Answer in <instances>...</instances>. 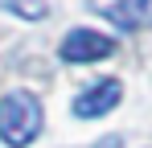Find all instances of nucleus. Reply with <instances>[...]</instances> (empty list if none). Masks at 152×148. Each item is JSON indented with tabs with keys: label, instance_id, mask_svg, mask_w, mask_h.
I'll use <instances>...</instances> for the list:
<instances>
[{
	"label": "nucleus",
	"instance_id": "f257e3e1",
	"mask_svg": "<svg viewBox=\"0 0 152 148\" xmlns=\"http://www.w3.org/2000/svg\"><path fill=\"white\" fill-rule=\"evenodd\" d=\"M41 132V103L29 91H8L0 99V140L8 148H25Z\"/></svg>",
	"mask_w": 152,
	"mask_h": 148
},
{
	"label": "nucleus",
	"instance_id": "f03ea898",
	"mask_svg": "<svg viewBox=\"0 0 152 148\" xmlns=\"http://www.w3.org/2000/svg\"><path fill=\"white\" fill-rule=\"evenodd\" d=\"M115 53V41L107 33H95V29H70L66 41H62V58L66 62H99V58H111Z\"/></svg>",
	"mask_w": 152,
	"mask_h": 148
},
{
	"label": "nucleus",
	"instance_id": "7ed1b4c3",
	"mask_svg": "<svg viewBox=\"0 0 152 148\" xmlns=\"http://www.w3.org/2000/svg\"><path fill=\"white\" fill-rule=\"evenodd\" d=\"M119 99H124L119 78H103V82H95L91 91H82V95L74 99V115L78 119H99V115H107Z\"/></svg>",
	"mask_w": 152,
	"mask_h": 148
},
{
	"label": "nucleus",
	"instance_id": "20e7f679",
	"mask_svg": "<svg viewBox=\"0 0 152 148\" xmlns=\"http://www.w3.org/2000/svg\"><path fill=\"white\" fill-rule=\"evenodd\" d=\"M99 17H111V21L119 25V29H136L140 17H136V8H132V0H86Z\"/></svg>",
	"mask_w": 152,
	"mask_h": 148
},
{
	"label": "nucleus",
	"instance_id": "39448f33",
	"mask_svg": "<svg viewBox=\"0 0 152 148\" xmlns=\"http://www.w3.org/2000/svg\"><path fill=\"white\" fill-rule=\"evenodd\" d=\"M0 8H8L17 17H25V21H45L50 17V4L45 0H0Z\"/></svg>",
	"mask_w": 152,
	"mask_h": 148
},
{
	"label": "nucleus",
	"instance_id": "423d86ee",
	"mask_svg": "<svg viewBox=\"0 0 152 148\" xmlns=\"http://www.w3.org/2000/svg\"><path fill=\"white\" fill-rule=\"evenodd\" d=\"M132 8H136L140 21H152V0H132Z\"/></svg>",
	"mask_w": 152,
	"mask_h": 148
},
{
	"label": "nucleus",
	"instance_id": "0eeeda50",
	"mask_svg": "<svg viewBox=\"0 0 152 148\" xmlns=\"http://www.w3.org/2000/svg\"><path fill=\"white\" fill-rule=\"evenodd\" d=\"M95 148H119V136H107V140H99Z\"/></svg>",
	"mask_w": 152,
	"mask_h": 148
}]
</instances>
